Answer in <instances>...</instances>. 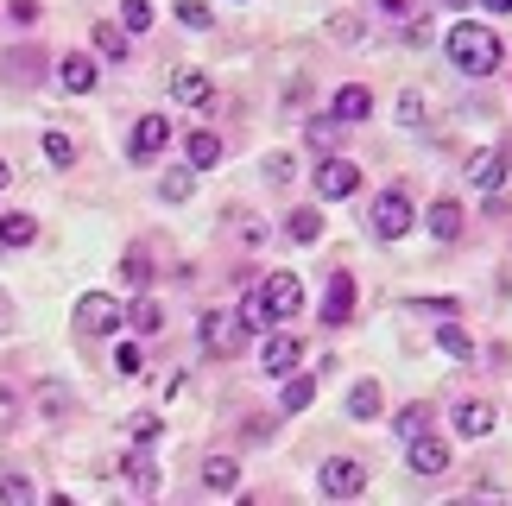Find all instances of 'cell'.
<instances>
[{"label": "cell", "instance_id": "cell-15", "mask_svg": "<svg viewBox=\"0 0 512 506\" xmlns=\"http://www.w3.org/2000/svg\"><path fill=\"white\" fill-rule=\"evenodd\" d=\"M494 424H500V412L487 399H462L456 405V431L462 437H494Z\"/></svg>", "mask_w": 512, "mask_h": 506}, {"label": "cell", "instance_id": "cell-35", "mask_svg": "<svg viewBox=\"0 0 512 506\" xmlns=\"http://www.w3.org/2000/svg\"><path fill=\"white\" fill-rule=\"evenodd\" d=\"M424 424H430V405H405V412L392 418V431H399V443H405V437H418Z\"/></svg>", "mask_w": 512, "mask_h": 506}, {"label": "cell", "instance_id": "cell-46", "mask_svg": "<svg viewBox=\"0 0 512 506\" xmlns=\"http://www.w3.org/2000/svg\"><path fill=\"white\" fill-rule=\"evenodd\" d=\"M7 13L19 19V26H32V19H38V0H7Z\"/></svg>", "mask_w": 512, "mask_h": 506}, {"label": "cell", "instance_id": "cell-16", "mask_svg": "<svg viewBox=\"0 0 512 506\" xmlns=\"http://www.w3.org/2000/svg\"><path fill=\"white\" fill-rule=\"evenodd\" d=\"M57 83H64L70 95H89L95 89V57L89 51H70L64 64H57Z\"/></svg>", "mask_w": 512, "mask_h": 506}, {"label": "cell", "instance_id": "cell-33", "mask_svg": "<svg viewBox=\"0 0 512 506\" xmlns=\"http://www.w3.org/2000/svg\"><path fill=\"white\" fill-rule=\"evenodd\" d=\"M45 165H57V171L76 165V140H70V133H45Z\"/></svg>", "mask_w": 512, "mask_h": 506}, {"label": "cell", "instance_id": "cell-3", "mask_svg": "<svg viewBox=\"0 0 512 506\" xmlns=\"http://www.w3.org/2000/svg\"><path fill=\"white\" fill-rule=\"evenodd\" d=\"M253 298L266 304L272 323H285V317H298V310H304V279H298V272H266Z\"/></svg>", "mask_w": 512, "mask_h": 506}, {"label": "cell", "instance_id": "cell-44", "mask_svg": "<svg viewBox=\"0 0 512 506\" xmlns=\"http://www.w3.org/2000/svg\"><path fill=\"white\" fill-rule=\"evenodd\" d=\"M329 32H336V38H361V19H354V13H336V19H329Z\"/></svg>", "mask_w": 512, "mask_h": 506}, {"label": "cell", "instance_id": "cell-7", "mask_svg": "<svg viewBox=\"0 0 512 506\" xmlns=\"http://www.w3.org/2000/svg\"><path fill=\"white\" fill-rule=\"evenodd\" d=\"M165 140H171V121H165V114H140L133 133H127V159L133 165H152L165 152Z\"/></svg>", "mask_w": 512, "mask_h": 506}, {"label": "cell", "instance_id": "cell-29", "mask_svg": "<svg viewBox=\"0 0 512 506\" xmlns=\"http://www.w3.org/2000/svg\"><path fill=\"white\" fill-rule=\"evenodd\" d=\"M190 190H196V171L190 165H177V171H165V178H159V197L165 203H190Z\"/></svg>", "mask_w": 512, "mask_h": 506}, {"label": "cell", "instance_id": "cell-40", "mask_svg": "<svg viewBox=\"0 0 512 506\" xmlns=\"http://www.w3.org/2000/svg\"><path fill=\"white\" fill-rule=\"evenodd\" d=\"M177 19H184L190 32H203L209 26V0H177Z\"/></svg>", "mask_w": 512, "mask_h": 506}, {"label": "cell", "instance_id": "cell-23", "mask_svg": "<svg viewBox=\"0 0 512 506\" xmlns=\"http://www.w3.org/2000/svg\"><path fill=\"white\" fill-rule=\"evenodd\" d=\"M32 241H38V222L26 209H7V216H0V247H32Z\"/></svg>", "mask_w": 512, "mask_h": 506}, {"label": "cell", "instance_id": "cell-39", "mask_svg": "<svg viewBox=\"0 0 512 506\" xmlns=\"http://www.w3.org/2000/svg\"><path fill=\"white\" fill-rule=\"evenodd\" d=\"M234 317L247 323V336H260V329H272V317H266V304H260V298H247L241 310H234Z\"/></svg>", "mask_w": 512, "mask_h": 506}, {"label": "cell", "instance_id": "cell-26", "mask_svg": "<svg viewBox=\"0 0 512 506\" xmlns=\"http://www.w3.org/2000/svg\"><path fill=\"white\" fill-rule=\"evenodd\" d=\"M285 228H291V241H323V209H291L285 216Z\"/></svg>", "mask_w": 512, "mask_h": 506}, {"label": "cell", "instance_id": "cell-34", "mask_svg": "<svg viewBox=\"0 0 512 506\" xmlns=\"http://www.w3.org/2000/svg\"><path fill=\"white\" fill-rule=\"evenodd\" d=\"M127 437H133V443H159V437H165L159 412H133V418H127Z\"/></svg>", "mask_w": 512, "mask_h": 506}, {"label": "cell", "instance_id": "cell-19", "mask_svg": "<svg viewBox=\"0 0 512 506\" xmlns=\"http://www.w3.org/2000/svg\"><path fill=\"white\" fill-rule=\"evenodd\" d=\"M380 405H386V393H380V380H354L348 386V418H380Z\"/></svg>", "mask_w": 512, "mask_h": 506}, {"label": "cell", "instance_id": "cell-38", "mask_svg": "<svg viewBox=\"0 0 512 506\" xmlns=\"http://www.w3.org/2000/svg\"><path fill=\"white\" fill-rule=\"evenodd\" d=\"M266 178L272 184H291V178H298V159H291V152H266Z\"/></svg>", "mask_w": 512, "mask_h": 506}, {"label": "cell", "instance_id": "cell-45", "mask_svg": "<svg viewBox=\"0 0 512 506\" xmlns=\"http://www.w3.org/2000/svg\"><path fill=\"white\" fill-rule=\"evenodd\" d=\"M121 272H127V285H146V253H127Z\"/></svg>", "mask_w": 512, "mask_h": 506}, {"label": "cell", "instance_id": "cell-53", "mask_svg": "<svg viewBox=\"0 0 512 506\" xmlns=\"http://www.w3.org/2000/svg\"><path fill=\"white\" fill-rule=\"evenodd\" d=\"M7 178H13V171H7V159H0V190H7Z\"/></svg>", "mask_w": 512, "mask_h": 506}, {"label": "cell", "instance_id": "cell-1", "mask_svg": "<svg viewBox=\"0 0 512 506\" xmlns=\"http://www.w3.org/2000/svg\"><path fill=\"white\" fill-rule=\"evenodd\" d=\"M443 57L456 64L462 76H494L506 64V45L494 26H475V19H456V32L443 38Z\"/></svg>", "mask_w": 512, "mask_h": 506}, {"label": "cell", "instance_id": "cell-18", "mask_svg": "<svg viewBox=\"0 0 512 506\" xmlns=\"http://www.w3.org/2000/svg\"><path fill=\"white\" fill-rule=\"evenodd\" d=\"M367 114H373V95H367L361 83H342V89H336V121L354 127V121H367Z\"/></svg>", "mask_w": 512, "mask_h": 506}, {"label": "cell", "instance_id": "cell-24", "mask_svg": "<svg viewBox=\"0 0 512 506\" xmlns=\"http://www.w3.org/2000/svg\"><path fill=\"white\" fill-rule=\"evenodd\" d=\"M121 469H127V481H133V494H159V462H152V456H127L121 462Z\"/></svg>", "mask_w": 512, "mask_h": 506}, {"label": "cell", "instance_id": "cell-47", "mask_svg": "<svg viewBox=\"0 0 512 506\" xmlns=\"http://www.w3.org/2000/svg\"><path fill=\"white\" fill-rule=\"evenodd\" d=\"M336 127H342V121H310V140L329 146V140H336Z\"/></svg>", "mask_w": 512, "mask_h": 506}, {"label": "cell", "instance_id": "cell-37", "mask_svg": "<svg viewBox=\"0 0 512 506\" xmlns=\"http://www.w3.org/2000/svg\"><path fill=\"white\" fill-rule=\"evenodd\" d=\"M228 228H234L241 241H253V247L266 241V222H260V216H241V209H228Z\"/></svg>", "mask_w": 512, "mask_h": 506}, {"label": "cell", "instance_id": "cell-36", "mask_svg": "<svg viewBox=\"0 0 512 506\" xmlns=\"http://www.w3.org/2000/svg\"><path fill=\"white\" fill-rule=\"evenodd\" d=\"M0 500H7V506H32L38 494H32V481H26V475H0Z\"/></svg>", "mask_w": 512, "mask_h": 506}, {"label": "cell", "instance_id": "cell-51", "mask_svg": "<svg viewBox=\"0 0 512 506\" xmlns=\"http://www.w3.org/2000/svg\"><path fill=\"white\" fill-rule=\"evenodd\" d=\"M13 323V304H7V291H0V329H7Z\"/></svg>", "mask_w": 512, "mask_h": 506}, {"label": "cell", "instance_id": "cell-21", "mask_svg": "<svg viewBox=\"0 0 512 506\" xmlns=\"http://www.w3.org/2000/svg\"><path fill=\"white\" fill-rule=\"evenodd\" d=\"M430 235H437L443 247H449V241H456V235H462V203H456V197H443V203H430Z\"/></svg>", "mask_w": 512, "mask_h": 506}, {"label": "cell", "instance_id": "cell-32", "mask_svg": "<svg viewBox=\"0 0 512 506\" xmlns=\"http://www.w3.org/2000/svg\"><path fill=\"white\" fill-rule=\"evenodd\" d=\"M430 121V95L424 89H405L399 95V127H424Z\"/></svg>", "mask_w": 512, "mask_h": 506}, {"label": "cell", "instance_id": "cell-14", "mask_svg": "<svg viewBox=\"0 0 512 506\" xmlns=\"http://www.w3.org/2000/svg\"><path fill=\"white\" fill-rule=\"evenodd\" d=\"M468 184H475V190H500L506 184V152L500 146H481L475 159H468Z\"/></svg>", "mask_w": 512, "mask_h": 506}, {"label": "cell", "instance_id": "cell-22", "mask_svg": "<svg viewBox=\"0 0 512 506\" xmlns=\"http://www.w3.org/2000/svg\"><path fill=\"white\" fill-rule=\"evenodd\" d=\"M32 405H38V412H45L51 424H57V418H70V386H64V380H38Z\"/></svg>", "mask_w": 512, "mask_h": 506}, {"label": "cell", "instance_id": "cell-5", "mask_svg": "<svg viewBox=\"0 0 512 506\" xmlns=\"http://www.w3.org/2000/svg\"><path fill=\"white\" fill-rule=\"evenodd\" d=\"M196 336H203V348H209L215 361H228V355H241V342H247V323H241V317H228V310H203Z\"/></svg>", "mask_w": 512, "mask_h": 506}, {"label": "cell", "instance_id": "cell-17", "mask_svg": "<svg viewBox=\"0 0 512 506\" xmlns=\"http://www.w3.org/2000/svg\"><path fill=\"white\" fill-rule=\"evenodd\" d=\"M184 165H190V171H215V165H222V140L196 127L190 140H184Z\"/></svg>", "mask_w": 512, "mask_h": 506}, {"label": "cell", "instance_id": "cell-2", "mask_svg": "<svg viewBox=\"0 0 512 506\" xmlns=\"http://www.w3.org/2000/svg\"><path fill=\"white\" fill-rule=\"evenodd\" d=\"M367 222H373V235H380V241H405V235H411V222H418V209H411V197H405L399 184H392V190H380V197H373Z\"/></svg>", "mask_w": 512, "mask_h": 506}, {"label": "cell", "instance_id": "cell-9", "mask_svg": "<svg viewBox=\"0 0 512 506\" xmlns=\"http://www.w3.org/2000/svg\"><path fill=\"white\" fill-rule=\"evenodd\" d=\"M317 190H323V197H354V190H361V165L329 152V159L317 165Z\"/></svg>", "mask_w": 512, "mask_h": 506}, {"label": "cell", "instance_id": "cell-31", "mask_svg": "<svg viewBox=\"0 0 512 506\" xmlns=\"http://www.w3.org/2000/svg\"><path fill=\"white\" fill-rule=\"evenodd\" d=\"M152 19H159L152 0H121V32H152Z\"/></svg>", "mask_w": 512, "mask_h": 506}, {"label": "cell", "instance_id": "cell-10", "mask_svg": "<svg viewBox=\"0 0 512 506\" xmlns=\"http://www.w3.org/2000/svg\"><path fill=\"white\" fill-rule=\"evenodd\" d=\"M405 462H411L418 475H443V469H449V443L430 437V431H418V437H405Z\"/></svg>", "mask_w": 512, "mask_h": 506}, {"label": "cell", "instance_id": "cell-25", "mask_svg": "<svg viewBox=\"0 0 512 506\" xmlns=\"http://www.w3.org/2000/svg\"><path fill=\"white\" fill-rule=\"evenodd\" d=\"M95 51H102L108 64H121V57H127V32H121V19H102V26H95Z\"/></svg>", "mask_w": 512, "mask_h": 506}, {"label": "cell", "instance_id": "cell-27", "mask_svg": "<svg viewBox=\"0 0 512 506\" xmlns=\"http://www.w3.org/2000/svg\"><path fill=\"white\" fill-rule=\"evenodd\" d=\"M127 323L140 329V336H159V329H165V310L152 304V298H133V304H127Z\"/></svg>", "mask_w": 512, "mask_h": 506}, {"label": "cell", "instance_id": "cell-8", "mask_svg": "<svg viewBox=\"0 0 512 506\" xmlns=\"http://www.w3.org/2000/svg\"><path fill=\"white\" fill-rule=\"evenodd\" d=\"M45 70H51V57H45V51H32V45H19V51L0 57V83H13V89H32Z\"/></svg>", "mask_w": 512, "mask_h": 506}, {"label": "cell", "instance_id": "cell-52", "mask_svg": "<svg viewBox=\"0 0 512 506\" xmlns=\"http://www.w3.org/2000/svg\"><path fill=\"white\" fill-rule=\"evenodd\" d=\"M443 7H449V13H462V7H475V0H443Z\"/></svg>", "mask_w": 512, "mask_h": 506}, {"label": "cell", "instance_id": "cell-11", "mask_svg": "<svg viewBox=\"0 0 512 506\" xmlns=\"http://www.w3.org/2000/svg\"><path fill=\"white\" fill-rule=\"evenodd\" d=\"M171 95H177L184 108H196V114L215 108V83H209L203 70H171Z\"/></svg>", "mask_w": 512, "mask_h": 506}, {"label": "cell", "instance_id": "cell-12", "mask_svg": "<svg viewBox=\"0 0 512 506\" xmlns=\"http://www.w3.org/2000/svg\"><path fill=\"white\" fill-rule=\"evenodd\" d=\"M260 367H266V374H298V367H304V342L298 336H266V348H260Z\"/></svg>", "mask_w": 512, "mask_h": 506}, {"label": "cell", "instance_id": "cell-48", "mask_svg": "<svg viewBox=\"0 0 512 506\" xmlns=\"http://www.w3.org/2000/svg\"><path fill=\"white\" fill-rule=\"evenodd\" d=\"M304 102H310V76H304V83H291V89H285V108H304Z\"/></svg>", "mask_w": 512, "mask_h": 506}, {"label": "cell", "instance_id": "cell-30", "mask_svg": "<svg viewBox=\"0 0 512 506\" xmlns=\"http://www.w3.org/2000/svg\"><path fill=\"white\" fill-rule=\"evenodd\" d=\"M310 399H317V380H310V374H285V399H279L285 412H304Z\"/></svg>", "mask_w": 512, "mask_h": 506}, {"label": "cell", "instance_id": "cell-13", "mask_svg": "<svg viewBox=\"0 0 512 506\" xmlns=\"http://www.w3.org/2000/svg\"><path fill=\"white\" fill-rule=\"evenodd\" d=\"M354 298H361V291H354V272H336V279H329V291H323V323L342 329V323L354 317Z\"/></svg>", "mask_w": 512, "mask_h": 506}, {"label": "cell", "instance_id": "cell-43", "mask_svg": "<svg viewBox=\"0 0 512 506\" xmlns=\"http://www.w3.org/2000/svg\"><path fill=\"white\" fill-rule=\"evenodd\" d=\"M411 310H424V317H456V298H411Z\"/></svg>", "mask_w": 512, "mask_h": 506}, {"label": "cell", "instance_id": "cell-28", "mask_svg": "<svg viewBox=\"0 0 512 506\" xmlns=\"http://www.w3.org/2000/svg\"><path fill=\"white\" fill-rule=\"evenodd\" d=\"M437 355H449V361H468V355H475V342H468L462 323H443L437 329Z\"/></svg>", "mask_w": 512, "mask_h": 506}, {"label": "cell", "instance_id": "cell-6", "mask_svg": "<svg viewBox=\"0 0 512 506\" xmlns=\"http://www.w3.org/2000/svg\"><path fill=\"white\" fill-rule=\"evenodd\" d=\"M323 494H329V500H361V494H367V462L329 456V462H323Z\"/></svg>", "mask_w": 512, "mask_h": 506}, {"label": "cell", "instance_id": "cell-42", "mask_svg": "<svg viewBox=\"0 0 512 506\" xmlns=\"http://www.w3.org/2000/svg\"><path fill=\"white\" fill-rule=\"evenodd\" d=\"M13 424H19V393H13V386H0V431H13Z\"/></svg>", "mask_w": 512, "mask_h": 506}, {"label": "cell", "instance_id": "cell-41", "mask_svg": "<svg viewBox=\"0 0 512 506\" xmlns=\"http://www.w3.org/2000/svg\"><path fill=\"white\" fill-rule=\"evenodd\" d=\"M114 367H121V374H140V367H146V348L140 342H121V348H114Z\"/></svg>", "mask_w": 512, "mask_h": 506}, {"label": "cell", "instance_id": "cell-20", "mask_svg": "<svg viewBox=\"0 0 512 506\" xmlns=\"http://www.w3.org/2000/svg\"><path fill=\"white\" fill-rule=\"evenodd\" d=\"M203 488L209 494H234V488H241V462H234V456H209L203 462Z\"/></svg>", "mask_w": 512, "mask_h": 506}, {"label": "cell", "instance_id": "cell-50", "mask_svg": "<svg viewBox=\"0 0 512 506\" xmlns=\"http://www.w3.org/2000/svg\"><path fill=\"white\" fill-rule=\"evenodd\" d=\"M475 7H487V13H512V0H475Z\"/></svg>", "mask_w": 512, "mask_h": 506}, {"label": "cell", "instance_id": "cell-4", "mask_svg": "<svg viewBox=\"0 0 512 506\" xmlns=\"http://www.w3.org/2000/svg\"><path fill=\"white\" fill-rule=\"evenodd\" d=\"M121 323H127L121 298H108V291H83V298H76V329H83V336H114Z\"/></svg>", "mask_w": 512, "mask_h": 506}, {"label": "cell", "instance_id": "cell-49", "mask_svg": "<svg viewBox=\"0 0 512 506\" xmlns=\"http://www.w3.org/2000/svg\"><path fill=\"white\" fill-rule=\"evenodd\" d=\"M380 13H392V19H411V0H380Z\"/></svg>", "mask_w": 512, "mask_h": 506}]
</instances>
